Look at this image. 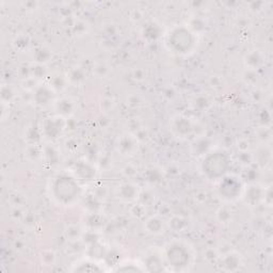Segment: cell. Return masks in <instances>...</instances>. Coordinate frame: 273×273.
<instances>
[{
    "mask_svg": "<svg viewBox=\"0 0 273 273\" xmlns=\"http://www.w3.org/2000/svg\"><path fill=\"white\" fill-rule=\"evenodd\" d=\"M54 195L59 202L64 204L71 203L79 194V187L73 178L69 176L58 177L53 186Z\"/></svg>",
    "mask_w": 273,
    "mask_h": 273,
    "instance_id": "cell-1",
    "label": "cell"
},
{
    "mask_svg": "<svg viewBox=\"0 0 273 273\" xmlns=\"http://www.w3.org/2000/svg\"><path fill=\"white\" fill-rule=\"evenodd\" d=\"M228 168V159L224 153H213L207 156L204 160L203 169L209 178L216 179L220 178L225 174Z\"/></svg>",
    "mask_w": 273,
    "mask_h": 273,
    "instance_id": "cell-2",
    "label": "cell"
},
{
    "mask_svg": "<svg viewBox=\"0 0 273 273\" xmlns=\"http://www.w3.org/2000/svg\"><path fill=\"white\" fill-rule=\"evenodd\" d=\"M167 260L174 268H184L190 261V254L187 247L180 243L172 244L167 251Z\"/></svg>",
    "mask_w": 273,
    "mask_h": 273,
    "instance_id": "cell-3",
    "label": "cell"
},
{
    "mask_svg": "<svg viewBox=\"0 0 273 273\" xmlns=\"http://www.w3.org/2000/svg\"><path fill=\"white\" fill-rule=\"evenodd\" d=\"M170 44L177 53H186L193 44L192 36L188 30L180 28L175 30L170 37Z\"/></svg>",
    "mask_w": 273,
    "mask_h": 273,
    "instance_id": "cell-4",
    "label": "cell"
},
{
    "mask_svg": "<svg viewBox=\"0 0 273 273\" xmlns=\"http://www.w3.org/2000/svg\"><path fill=\"white\" fill-rule=\"evenodd\" d=\"M219 192L222 197L226 198L228 201L235 200L241 192V183L236 177L228 176L224 177L220 183Z\"/></svg>",
    "mask_w": 273,
    "mask_h": 273,
    "instance_id": "cell-5",
    "label": "cell"
},
{
    "mask_svg": "<svg viewBox=\"0 0 273 273\" xmlns=\"http://www.w3.org/2000/svg\"><path fill=\"white\" fill-rule=\"evenodd\" d=\"M146 228L150 233L159 234L163 231V224L158 218H151L146 223Z\"/></svg>",
    "mask_w": 273,
    "mask_h": 273,
    "instance_id": "cell-6",
    "label": "cell"
},
{
    "mask_svg": "<svg viewBox=\"0 0 273 273\" xmlns=\"http://www.w3.org/2000/svg\"><path fill=\"white\" fill-rule=\"evenodd\" d=\"M137 195V190L136 187L131 186V185H123L120 188V196L122 198H125V200H132V198H135V196Z\"/></svg>",
    "mask_w": 273,
    "mask_h": 273,
    "instance_id": "cell-7",
    "label": "cell"
},
{
    "mask_svg": "<svg viewBox=\"0 0 273 273\" xmlns=\"http://www.w3.org/2000/svg\"><path fill=\"white\" fill-rule=\"evenodd\" d=\"M146 266L148 270L151 271H160L161 268V259L158 255H152L146 259Z\"/></svg>",
    "mask_w": 273,
    "mask_h": 273,
    "instance_id": "cell-8",
    "label": "cell"
},
{
    "mask_svg": "<svg viewBox=\"0 0 273 273\" xmlns=\"http://www.w3.org/2000/svg\"><path fill=\"white\" fill-rule=\"evenodd\" d=\"M87 264V268L86 267H79L76 269V271H81V272H97V271H101L102 269L99 268L97 264L93 263V262H86Z\"/></svg>",
    "mask_w": 273,
    "mask_h": 273,
    "instance_id": "cell-9",
    "label": "cell"
},
{
    "mask_svg": "<svg viewBox=\"0 0 273 273\" xmlns=\"http://www.w3.org/2000/svg\"><path fill=\"white\" fill-rule=\"evenodd\" d=\"M226 260H225V263H224V266H226V267H228V269H234V267H236L237 266V264H238V260H237V258L235 257V256L234 255H229V256H227V257L225 258Z\"/></svg>",
    "mask_w": 273,
    "mask_h": 273,
    "instance_id": "cell-10",
    "label": "cell"
}]
</instances>
